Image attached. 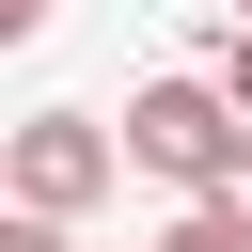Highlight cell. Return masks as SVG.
<instances>
[{"label":"cell","mask_w":252,"mask_h":252,"mask_svg":"<svg viewBox=\"0 0 252 252\" xmlns=\"http://www.w3.org/2000/svg\"><path fill=\"white\" fill-rule=\"evenodd\" d=\"M236 142H252V110H236L220 79H142V94H126V158L173 173V189H220Z\"/></svg>","instance_id":"6da1fadb"},{"label":"cell","mask_w":252,"mask_h":252,"mask_svg":"<svg viewBox=\"0 0 252 252\" xmlns=\"http://www.w3.org/2000/svg\"><path fill=\"white\" fill-rule=\"evenodd\" d=\"M110 173H126V142H110L94 110H32V126H16V205H47V220H79V205H94Z\"/></svg>","instance_id":"7a4b0ae2"},{"label":"cell","mask_w":252,"mask_h":252,"mask_svg":"<svg viewBox=\"0 0 252 252\" xmlns=\"http://www.w3.org/2000/svg\"><path fill=\"white\" fill-rule=\"evenodd\" d=\"M205 220H220V236H236V252H252V142H236V173H220V189H205Z\"/></svg>","instance_id":"3957f363"},{"label":"cell","mask_w":252,"mask_h":252,"mask_svg":"<svg viewBox=\"0 0 252 252\" xmlns=\"http://www.w3.org/2000/svg\"><path fill=\"white\" fill-rule=\"evenodd\" d=\"M0 252H79V236H63L47 205H16V220H0Z\"/></svg>","instance_id":"277c9868"},{"label":"cell","mask_w":252,"mask_h":252,"mask_svg":"<svg viewBox=\"0 0 252 252\" xmlns=\"http://www.w3.org/2000/svg\"><path fill=\"white\" fill-rule=\"evenodd\" d=\"M158 252H236V236H220V220H205V205H189V220H173V236H158Z\"/></svg>","instance_id":"5b68a950"},{"label":"cell","mask_w":252,"mask_h":252,"mask_svg":"<svg viewBox=\"0 0 252 252\" xmlns=\"http://www.w3.org/2000/svg\"><path fill=\"white\" fill-rule=\"evenodd\" d=\"M220 94H236V110H252V16H236V63H220Z\"/></svg>","instance_id":"8992f818"},{"label":"cell","mask_w":252,"mask_h":252,"mask_svg":"<svg viewBox=\"0 0 252 252\" xmlns=\"http://www.w3.org/2000/svg\"><path fill=\"white\" fill-rule=\"evenodd\" d=\"M236 16H252V0H236Z\"/></svg>","instance_id":"52a82bcc"}]
</instances>
